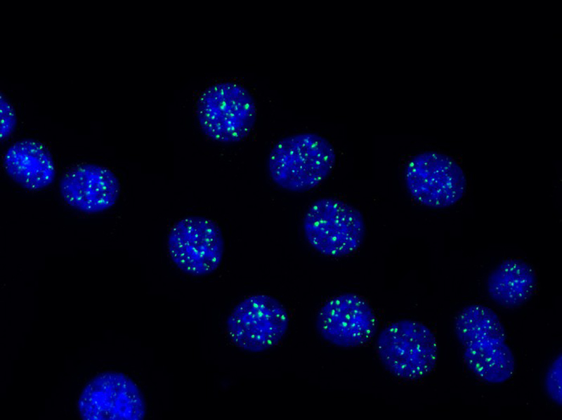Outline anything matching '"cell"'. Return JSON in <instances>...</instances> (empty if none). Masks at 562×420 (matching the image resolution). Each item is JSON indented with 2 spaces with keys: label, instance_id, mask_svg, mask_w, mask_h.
<instances>
[{
  "label": "cell",
  "instance_id": "obj_1",
  "mask_svg": "<svg viewBox=\"0 0 562 420\" xmlns=\"http://www.w3.org/2000/svg\"><path fill=\"white\" fill-rule=\"evenodd\" d=\"M455 332L463 348L465 363L483 381L492 384L509 379L515 360L506 342L504 326L491 308L468 306L455 321Z\"/></svg>",
  "mask_w": 562,
  "mask_h": 420
},
{
  "label": "cell",
  "instance_id": "obj_2",
  "mask_svg": "<svg viewBox=\"0 0 562 420\" xmlns=\"http://www.w3.org/2000/svg\"><path fill=\"white\" fill-rule=\"evenodd\" d=\"M336 162L333 145L314 133L288 136L272 148L268 169L273 181L291 192L310 190L331 173Z\"/></svg>",
  "mask_w": 562,
  "mask_h": 420
},
{
  "label": "cell",
  "instance_id": "obj_3",
  "mask_svg": "<svg viewBox=\"0 0 562 420\" xmlns=\"http://www.w3.org/2000/svg\"><path fill=\"white\" fill-rule=\"evenodd\" d=\"M196 114L200 129L210 139L235 143L252 130L256 117L255 101L241 84L232 81L214 84L200 96Z\"/></svg>",
  "mask_w": 562,
  "mask_h": 420
},
{
  "label": "cell",
  "instance_id": "obj_4",
  "mask_svg": "<svg viewBox=\"0 0 562 420\" xmlns=\"http://www.w3.org/2000/svg\"><path fill=\"white\" fill-rule=\"evenodd\" d=\"M381 363L403 379L422 378L434 368L438 346L433 332L423 323L401 320L386 327L377 341Z\"/></svg>",
  "mask_w": 562,
  "mask_h": 420
},
{
  "label": "cell",
  "instance_id": "obj_5",
  "mask_svg": "<svg viewBox=\"0 0 562 420\" xmlns=\"http://www.w3.org/2000/svg\"><path fill=\"white\" fill-rule=\"evenodd\" d=\"M303 228L308 243L323 255L341 257L361 245L365 232L359 210L336 198L314 202L306 211Z\"/></svg>",
  "mask_w": 562,
  "mask_h": 420
},
{
  "label": "cell",
  "instance_id": "obj_6",
  "mask_svg": "<svg viewBox=\"0 0 562 420\" xmlns=\"http://www.w3.org/2000/svg\"><path fill=\"white\" fill-rule=\"evenodd\" d=\"M405 182L411 196L422 205L445 208L464 195L466 179L459 164L435 151L414 155L405 169Z\"/></svg>",
  "mask_w": 562,
  "mask_h": 420
},
{
  "label": "cell",
  "instance_id": "obj_7",
  "mask_svg": "<svg viewBox=\"0 0 562 420\" xmlns=\"http://www.w3.org/2000/svg\"><path fill=\"white\" fill-rule=\"evenodd\" d=\"M167 249L180 270L202 276L218 268L223 255L224 240L221 229L212 220L188 216L178 220L169 230Z\"/></svg>",
  "mask_w": 562,
  "mask_h": 420
},
{
  "label": "cell",
  "instance_id": "obj_8",
  "mask_svg": "<svg viewBox=\"0 0 562 420\" xmlns=\"http://www.w3.org/2000/svg\"><path fill=\"white\" fill-rule=\"evenodd\" d=\"M289 324L285 307L266 294L251 296L233 309L227 320L228 335L237 347L260 352L275 346Z\"/></svg>",
  "mask_w": 562,
  "mask_h": 420
},
{
  "label": "cell",
  "instance_id": "obj_9",
  "mask_svg": "<svg viewBox=\"0 0 562 420\" xmlns=\"http://www.w3.org/2000/svg\"><path fill=\"white\" fill-rule=\"evenodd\" d=\"M84 420H141L145 404L137 385L125 374L103 372L83 388L78 400Z\"/></svg>",
  "mask_w": 562,
  "mask_h": 420
},
{
  "label": "cell",
  "instance_id": "obj_10",
  "mask_svg": "<svg viewBox=\"0 0 562 420\" xmlns=\"http://www.w3.org/2000/svg\"><path fill=\"white\" fill-rule=\"evenodd\" d=\"M316 327L320 335L332 344L353 348L366 343L373 337L377 320L365 300L353 294H343L322 306Z\"/></svg>",
  "mask_w": 562,
  "mask_h": 420
},
{
  "label": "cell",
  "instance_id": "obj_11",
  "mask_svg": "<svg viewBox=\"0 0 562 420\" xmlns=\"http://www.w3.org/2000/svg\"><path fill=\"white\" fill-rule=\"evenodd\" d=\"M59 190L68 205L82 212L95 214L105 211L116 203L120 185L110 169L97 164H83L63 175Z\"/></svg>",
  "mask_w": 562,
  "mask_h": 420
},
{
  "label": "cell",
  "instance_id": "obj_12",
  "mask_svg": "<svg viewBox=\"0 0 562 420\" xmlns=\"http://www.w3.org/2000/svg\"><path fill=\"white\" fill-rule=\"evenodd\" d=\"M4 166L7 174L28 190H39L54 180L55 169L49 151L40 143L25 140L16 142L6 151Z\"/></svg>",
  "mask_w": 562,
  "mask_h": 420
},
{
  "label": "cell",
  "instance_id": "obj_13",
  "mask_svg": "<svg viewBox=\"0 0 562 420\" xmlns=\"http://www.w3.org/2000/svg\"><path fill=\"white\" fill-rule=\"evenodd\" d=\"M537 277L525 261L511 258L502 262L489 275L487 282L490 297L506 308L519 306L535 293Z\"/></svg>",
  "mask_w": 562,
  "mask_h": 420
},
{
  "label": "cell",
  "instance_id": "obj_14",
  "mask_svg": "<svg viewBox=\"0 0 562 420\" xmlns=\"http://www.w3.org/2000/svg\"><path fill=\"white\" fill-rule=\"evenodd\" d=\"M562 357L560 353L552 362L545 377V387L550 398L559 406L562 403L561 393Z\"/></svg>",
  "mask_w": 562,
  "mask_h": 420
},
{
  "label": "cell",
  "instance_id": "obj_15",
  "mask_svg": "<svg viewBox=\"0 0 562 420\" xmlns=\"http://www.w3.org/2000/svg\"><path fill=\"white\" fill-rule=\"evenodd\" d=\"M1 138H6L12 132L15 123V114L10 104L1 98Z\"/></svg>",
  "mask_w": 562,
  "mask_h": 420
}]
</instances>
